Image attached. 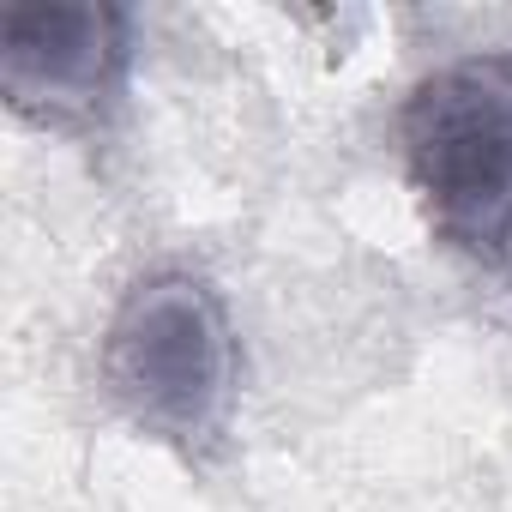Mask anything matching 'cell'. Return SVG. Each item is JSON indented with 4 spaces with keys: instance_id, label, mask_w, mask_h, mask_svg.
Here are the masks:
<instances>
[{
    "instance_id": "cell-1",
    "label": "cell",
    "mask_w": 512,
    "mask_h": 512,
    "mask_svg": "<svg viewBox=\"0 0 512 512\" xmlns=\"http://www.w3.org/2000/svg\"><path fill=\"white\" fill-rule=\"evenodd\" d=\"M235 380V320L205 272L157 266L127 284L103 326V386L133 428L181 458H205L229 434Z\"/></svg>"
},
{
    "instance_id": "cell-2",
    "label": "cell",
    "mask_w": 512,
    "mask_h": 512,
    "mask_svg": "<svg viewBox=\"0 0 512 512\" xmlns=\"http://www.w3.org/2000/svg\"><path fill=\"white\" fill-rule=\"evenodd\" d=\"M398 145L434 229L488 260L512 217V49H476L416 79Z\"/></svg>"
},
{
    "instance_id": "cell-3",
    "label": "cell",
    "mask_w": 512,
    "mask_h": 512,
    "mask_svg": "<svg viewBox=\"0 0 512 512\" xmlns=\"http://www.w3.org/2000/svg\"><path fill=\"white\" fill-rule=\"evenodd\" d=\"M133 79V13L109 0H37L0 19V97L31 127L97 133Z\"/></svg>"
},
{
    "instance_id": "cell-4",
    "label": "cell",
    "mask_w": 512,
    "mask_h": 512,
    "mask_svg": "<svg viewBox=\"0 0 512 512\" xmlns=\"http://www.w3.org/2000/svg\"><path fill=\"white\" fill-rule=\"evenodd\" d=\"M488 266H500V272L512 278V217H506V229H500V241H494V253H488Z\"/></svg>"
}]
</instances>
